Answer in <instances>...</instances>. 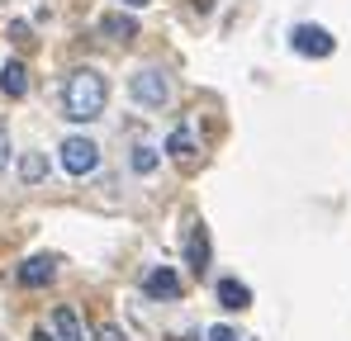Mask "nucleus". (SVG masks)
I'll return each mask as SVG.
<instances>
[{"label": "nucleus", "mask_w": 351, "mask_h": 341, "mask_svg": "<svg viewBox=\"0 0 351 341\" xmlns=\"http://www.w3.org/2000/svg\"><path fill=\"white\" fill-rule=\"evenodd\" d=\"M110 105V81L95 71V66H76L62 86V114L71 123H95Z\"/></svg>", "instance_id": "nucleus-1"}, {"label": "nucleus", "mask_w": 351, "mask_h": 341, "mask_svg": "<svg viewBox=\"0 0 351 341\" xmlns=\"http://www.w3.org/2000/svg\"><path fill=\"white\" fill-rule=\"evenodd\" d=\"M128 90H133V100H138L143 110H162V105L171 100V81H167L162 66H143V71H133Z\"/></svg>", "instance_id": "nucleus-2"}, {"label": "nucleus", "mask_w": 351, "mask_h": 341, "mask_svg": "<svg viewBox=\"0 0 351 341\" xmlns=\"http://www.w3.org/2000/svg\"><path fill=\"white\" fill-rule=\"evenodd\" d=\"M58 152H62V170H66V175H90V170L100 166V147H95L90 138H81V133L66 138Z\"/></svg>", "instance_id": "nucleus-3"}, {"label": "nucleus", "mask_w": 351, "mask_h": 341, "mask_svg": "<svg viewBox=\"0 0 351 341\" xmlns=\"http://www.w3.org/2000/svg\"><path fill=\"white\" fill-rule=\"evenodd\" d=\"M290 48L299 57H332V34L323 29V24H294V34H290Z\"/></svg>", "instance_id": "nucleus-4"}, {"label": "nucleus", "mask_w": 351, "mask_h": 341, "mask_svg": "<svg viewBox=\"0 0 351 341\" xmlns=\"http://www.w3.org/2000/svg\"><path fill=\"white\" fill-rule=\"evenodd\" d=\"M19 280L29 284V289H43V284L58 280V261H53V256H29V261L19 266Z\"/></svg>", "instance_id": "nucleus-5"}, {"label": "nucleus", "mask_w": 351, "mask_h": 341, "mask_svg": "<svg viewBox=\"0 0 351 341\" xmlns=\"http://www.w3.org/2000/svg\"><path fill=\"white\" fill-rule=\"evenodd\" d=\"M143 294H147V299H176V294H180V275H176L171 266H157V270L143 280Z\"/></svg>", "instance_id": "nucleus-6"}, {"label": "nucleus", "mask_w": 351, "mask_h": 341, "mask_svg": "<svg viewBox=\"0 0 351 341\" xmlns=\"http://www.w3.org/2000/svg\"><path fill=\"white\" fill-rule=\"evenodd\" d=\"M185 256H190V270H195V275L209 270V232H204V223L190 227V237H185Z\"/></svg>", "instance_id": "nucleus-7"}, {"label": "nucleus", "mask_w": 351, "mask_h": 341, "mask_svg": "<svg viewBox=\"0 0 351 341\" xmlns=\"http://www.w3.org/2000/svg\"><path fill=\"white\" fill-rule=\"evenodd\" d=\"M53 337L58 341H86V327H81L76 308H53Z\"/></svg>", "instance_id": "nucleus-8"}, {"label": "nucleus", "mask_w": 351, "mask_h": 341, "mask_svg": "<svg viewBox=\"0 0 351 341\" xmlns=\"http://www.w3.org/2000/svg\"><path fill=\"white\" fill-rule=\"evenodd\" d=\"M0 90H5L10 100H24V95H29V76H24V62H5V66H0Z\"/></svg>", "instance_id": "nucleus-9"}, {"label": "nucleus", "mask_w": 351, "mask_h": 341, "mask_svg": "<svg viewBox=\"0 0 351 341\" xmlns=\"http://www.w3.org/2000/svg\"><path fill=\"white\" fill-rule=\"evenodd\" d=\"M219 303L233 308V313H242V308H252V289L242 280H219Z\"/></svg>", "instance_id": "nucleus-10"}, {"label": "nucleus", "mask_w": 351, "mask_h": 341, "mask_svg": "<svg viewBox=\"0 0 351 341\" xmlns=\"http://www.w3.org/2000/svg\"><path fill=\"white\" fill-rule=\"evenodd\" d=\"M100 34H110L114 43H128V38H138V19L133 14H105L100 19Z\"/></svg>", "instance_id": "nucleus-11"}, {"label": "nucleus", "mask_w": 351, "mask_h": 341, "mask_svg": "<svg viewBox=\"0 0 351 341\" xmlns=\"http://www.w3.org/2000/svg\"><path fill=\"white\" fill-rule=\"evenodd\" d=\"M19 180H24V185L48 180V157H43V152H24V157H19Z\"/></svg>", "instance_id": "nucleus-12"}, {"label": "nucleus", "mask_w": 351, "mask_h": 341, "mask_svg": "<svg viewBox=\"0 0 351 341\" xmlns=\"http://www.w3.org/2000/svg\"><path fill=\"white\" fill-rule=\"evenodd\" d=\"M167 152H171L176 162H190V157H195V138H190L185 128H176L171 138H167Z\"/></svg>", "instance_id": "nucleus-13"}, {"label": "nucleus", "mask_w": 351, "mask_h": 341, "mask_svg": "<svg viewBox=\"0 0 351 341\" xmlns=\"http://www.w3.org/2000/svg\"><path fill=\"white\" fill-rule=\"evenodd\" d=\"M128 162H133V170H138V175H152L162 157H157V147H133V157H128Z\"/></svg>", "instance_id": "nucleus-14"}, {"label": "nucleus", "mask_w": 351, "mask_h": 341, "mask_svg": "<svg viewBox=\"0 0 351 341\" xmlns=\"http://www.w3.org/2000/svg\"><path fill=\"white\" fill-rule=\"evenodd\" d=\"M95 341H128V337H123V332H119L114 323H105V327H100V332H95Z\"/></svg>", "instance_id": "nucleus-15"}, {"label": "nucleus", "mask_w": 351, "mask_h": 341, "mask_svg": "<svg viewBox=\"0 0 351 341\" xmlns=\"http://www.w3.org/2000/svg\"><path fill=\"white\" fill-rule=\"evenodd\" d=\"M10 166V133H5V128H0V170Z\"/></svg>", "instance_id": "nucleus-16"}, {"label": "nucleus", "mask_w": 351, "mask_h": 341, "mask_svg": "<svg viewBox=\"0 0 351 341\" xmlns=\"http://www.w3.org/2000/svg\"><path fill=\"white\" fill-rule=\"evenodd\" d=\"M209 341H233V327H209Z\"/></svg>", "instance_id": "nucleus-17"}, {"label": "nucleus", "mask_w": 351, "mask_h": 341, "mask_svg": "<svg viewBox=\"0 0 351 341\" xmlns=\"http://www.w3.org/2000/svg\"><path fill=\"white\" fill-rule=\"evenodd\" d=\"M34 341H58V337H53L48 327H38V332H34Z\"/></svg>", "instance_id": "nucleus-18"}, {"label": "nucleus", "mask_w": 351, "mask_h": 341, "mask_svg": "<svg viewBox=\"0 0 351 341\" xmlns=\"http://www.w3.org/2000/svg\"><path fill=\"white\" fill-rule=\"evenodd\" d=\"M123 5H128V10H143V5H147V0H123Z\"/></svg>", "instance_id": "nucleus-19"}, {"label": "nucleus", "mask_w": 351, "mask_h": 341, "mask_svg": "<svg viewBox=\"0 0 351 341\" xmlns=\"http://www.w3.org/2000/svg\"><path fill=\"white\" fill-rule=\"evenodd\" d=\"M176 341H195V337H176Z\"/></svg>", "instance_id": "nucleus-20"}]
</instances>
